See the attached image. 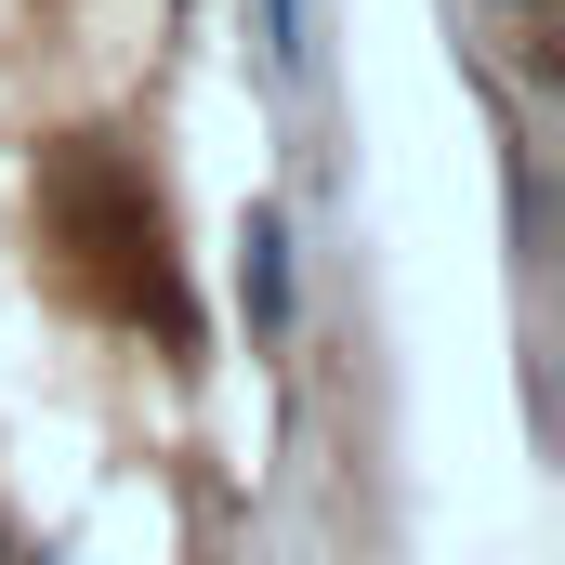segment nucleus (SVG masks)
<instances>
[{
  "label": "nucleus",
  "instance_id": "obj_1",
  "mask_svg": "<svg viewBox=\"0 0 565 565\" xmlns=\"http://www.w3.org/2000/svg\"><path fill=\"white\" fill-rule=\"evenodd\" d=\"M237 277H250V316L277 329L289 316V237H277V211H250V264H237Z\"/></svg>",
  "mask_w": 565,
  "mask_h": 565
}]
</instances>
